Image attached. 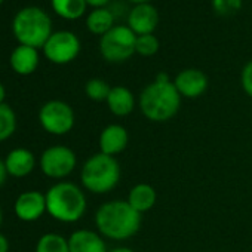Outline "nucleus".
I'll return each instance as SVG.
<instances>
[{
	"mask_svg": "<svg viewBox=\"0 0 252 252\" xmlns=\"http://www.w3.org/2000/svg\"><path fill=\"white\" fill-rule=\"evenodd\" d=\"M143 215L138 214L128 200H110L102 203L95 212V225L104 239L122 242L140 231Z\"/></svg>",
	"mask_w": 252,
	"mask_h": 252,
	"instance_id": "1",
	"label": "nucleus"
},
{
	"mask_svg": "<svg viewBox=\"0 0 252 252\" xmlns=\"http://www.w3.org/2000/svg\"><path fill=\"white\" fill-rule=\"evenodd\" d=\"M138 105L146 119L165 123L177 116L181 107V95L166 73H159L140 94Z\"/></svg>",
	"mask_w": 252,
	"mask_h": 252,
	"instance_id": "2",
	"label": "nucleus"
},
{
	"mask_svg": "<svg viewBox=\"0 0 252 252\" xmlns=\"http://www.w3.org/2000/svg\"><path fill=\"white\" fill-rule=\"evenodd\" d=\"M45 196L46 214L60 222H77L86 212L88 203L85 191L74 183L58 181L48 189Z\"/></svg>",
	"mask_w": 252,
	"mask_h": 252,
	"instance_id": "3",
	"label": "nucleus"
},
{
	"mask_svg": "<svg viewBox=\"0 0 252 252\" xmlns=\"http://www.w3.org/2000/svg\"><path fill=\"white\" fill-rule=\"evenodd\" d=\"M120 165L114 156L95 153L85 160L80 169L82 187L94 194H105L120 181Z\"/></svg>",
	"mask_w": 252,
	"mask_h": 252,
	"instance_id": "4",
	"label": "nucleus"
},
{
	"mask_svg": "<svg viewBox=\"0 0 252 252\" xmlns=\"http://www.w3.org/2000/svg\"><path fill=\"white\" fill-rule=\"evenodd\" d=\"M12 32L20 45L39 49L45 46L52 34V21L43 9L27 6L15 15Z\"/></svg>",
	"mask_w": 252,
	"mask_h": 252,
	"instance_id": "5",
	"label": "nucleus"
},
{
	"mask_svg": "<svg viewBox=\"0 0 252 252\" xmlns=\"http://www.w3.org/2000/svg\"><path fill=\"white\" fill-rule=\"evenodd\" d=\"M137 34L128 26H114L99 39V52L108 63H123L135 54Z\"/></svg>",
	"mask_w": 252,
	"mask_h": 252,
	"instance_id": "6",
	"label": "nucleus"
},
{
	"mask_svg": "<svg viewBox=\"0 0 252 252\" xmlns=\"http://www.w3.org/2000/svg\"><path fill=\"white\" fill-rule=\"evenodd\" d=\"M39 123L45 132L63 137L67 135L76 123V114L70 104L61 99H51L45 102L37 114Z\"/></svg>",
	"mask_w": 252,
	"mask_h": 252,
	"instance_id": "7",
	"label": "nucleus"
},
{
	"mask_svg": "<svg viewBox=\"0 0 252 252\" xmlns=\"http://www.w3.org/2000/svg\"><path fill=\"white\" fill-rule=\"evenodd\" d=\"M77 166L76 153L67 146H51L45 149L39 159V168L43 175L52 180L67 178Z\"/></svg>",
	"mask_w": 252,
	"mask_h": 252,
	"instance_id": "8",
	"label": "nucleus"
},
{
	"mask_svg": "<svg viewBox=\"0 0 252 252\" xmlns=\"http://www.w3.org/2000/svg\"><path fill=\"white\" fill-rule=\"evenodd\" d=\"M80 52V40L71 32H55L51 34L43 46V54L46 60L54 64L63 65L74 61Z\"/></svg>",
	"mask_w": 252,
	"mask_h": 252,
	"instance_id": "9",
	"label": "nucleus"
},
{
	"mask_svg": "<svg viewBox=\"0 0 252 252\" xmlns=\"http://www.w3.org/2000/svg\"><path fill=\"white\" fill-rule=\"evenodd\" d=\"M14 214L20 221L34 222L46 214V196L39 190H26L14 202Z\"/></svg>",
	"mask_w": 252,
	"mask_h": 252,
	"instance_id": "10",
	"label": "nucleus"
},
{
	"mask_svg": "<svg viewBox=\"0 0 252 252\" xmlns=\"http://www.w3.org/2000/svg\"><path fill=\"white\" fill-rule=\"evenodd\" d=\"M174 85L181 96L193 99V98L202 96L206 92L209 80H208V76L202 70L186 68L175 76Z\"/></svg>",
	"mask_w": 252,
	"mask_h": 252,
	"instance_id": "11",
	"label": "nucleus"
},
{
	"mask_svg": "<svg viewBox=\"0 0 252 252\" xmlns=\"http://www.w3.org/2000/svg\"><path fill=\"white\" fill-rule=\"evenodd\" d=\"M159 24V12L158 9L150 3L135 5L128 17V27L137 34H153Z\"/></svg>",
	"mask_w": 252,
	"mask_h": 252,
	"instance_id": "12",
	"label": "nucleus"
},
{
	"mask_svg": "<svg viewBox=\"0 0 252 252\" xmlns=\"http://www.w3.org/2000/svg\"><path fill=\"white\" fill-rule=\"evenodd\" d=\"M128 143H129L128 129L119 123L107 125L101 131L99 138H98L99 152L104 155H108V156H114V158H116V155H120L126 147H128Z\"/></svg>",
	"mask_w": 252,
	"mask_h": 252,
	"instance_id": "13",
	"label": "nucleus"
},
{
	"mask_svg": "<svg viewBox=\"0 0 252 252\" xmlns=\"http://www.w3.org/2000/svg\"><path fill=\"white\" fill-rule=\"evenodd\" d=\"M5 162V168L9 177L14 178H24L29 177L34 168H36V156L32 150L26 149V147H17L12 149L6 158L3 159Z\"/></svg>",
	"mask_w": 252,
	"mask_h": 252,
	"instance_id": "14",
	"label": "nucleus"
},
{
	"mask_svg": "<svg viewBox=\"0 0 252 252\" xmlns=\"http://www.w3.org/2000/svg\"><path fill=\"white\" fill-rule=\"evenodd\" d=\"M70 252H108L104 237L94 230L80 228L68 236Z\"/></svg>",
	"mask_w": 252,
	"mask_h": 252,
	"instance_id": "15",
	"label": "nucleus"
},
{
	"mask_svg": "<svg viewBox=\"0 0 252 252\" xmlns=\"http://www.w3.org/2000/svg\"><path fill=\"white\" fill-rule=\"evenodd\" d=\"M11 68L20 76H29L36 71L39 65V52L36 48L18 45L9 57Z\"/></svg>",
	"mask_w": 252,
	"mask_h": 252,
	"instance_id": "16",
	"label": "nucleus"
},
{
	"mask_svg": "<svg viewBox=\"0 0 252 252\" xmlns=\"http://www.w3.org/2000/svg\"><path fill=\"white\" fill-rule=\"evenodd\" d=\"M107 107L116 117L129 116L135 108V96L126 86H111L107 98Z\"/></svg>",
	"mask_w": 252,
	"mask_h": 252,
	"instance_id": "17",
	"label": "nucleus"
},
{
	"mask_svg": "<svg viewBox=\"0 0 252 252\" xmlns=\"http://www.w3.org/2000/svg\"><path fill=\"white\" fill-rule=\"evenodd\" d=\"M126 200H128V203L138 214L143 215V214H146L155 208V205L158 202V193H156V189L153 186L146 184V183H140V184H135L129 190Z\"/></svg>",
	"mask_w": 252,
	"mask_h": 252,
	"instance_id": "18",
	"label": "nucleus"
},
{
	"mask_svg": "<svg viewBox=\"0 0 252 252\" xmlns=\"http://www.w3.org/2000/svg\"><path fill=\"white\" fill-rule=\"evenodd\" d=\"M86 27L92 34L104 36L114 27V15L107 8H96L88 15Z\"/></svg>",
	"mask_w": 252,
	"mask_h": 252,
	"instance_id": "19",
	"label": "nucleus"
},
{
	"mask_svg": "<svg viewBox=\"0 0 252 252\" xmlns=\"http://www.w3.org/2000/svg\"><path fill=\"white\" fill-rule=\"evenodd\" d=\"M51 6L58 17L74 21L83 17L88 3L85 0H51Z\"/></svg>",
	"mask_w": 252,
	"mask_h": 252,
	"instance_id": "20",
	"label": "nucleus"
},
{
	"mask_svg": "<svg viewBox=\"0 0 252 252\" xmlns=\"http://www.w3.org/2000/svg\"><path fill=\"white\" fill-rule=\"evenodd\" d=\"M34 252H70L68 237L60 233H45L37 239Z\"/></svg>",
	"mask_w": 252,
	"mask_h": 252,
	"instance_id": "21",
	"label": "nucleus"
},
{
	"mask_svg": "<svg viewBox=\"0 0 252 252\" xmlns=\"http://www.w3.org/2000/svg\"><path fill=\"white\" fill-rule=\"evenodd\" d=\"M17 114L11 105L0 104V143L9 140L17 131Z\"/></svg>",
	"mask_w": 252,
	"mask_h": 252,
	"instance_id": "22",
	"label": "nucleus"
},
{
	"mask_svg": "<svg viewBox=\"0 0 252 252\" xmlns=\"http://www.w3.org/2000/svg\"><path fill=\"white\" fill-rule=\"evenodd\" d=\"M110 91H111V86L105 80H102L99 77H94V79L88 80L86 85H85L86 96L89 99H92V101H96V102L107 101Z\"/></svg>",
	"mask_w": 252,
	"mask_h": 252,
	"instance_id": "23",
	"label": "nucleus"
},
{
	"mask_svg": "<svg viewBox=\"0 0 252 252\" xmlns=\"http://www.w3.org/2000/svg\"><path fill=\"white\" fill-rule=\"evenodd\" d=\"M159 51V39L155 34L137 36L135 42V54L141 57H153Z\"/></svg>",
	"mask_w": 252,
	"mask_h": 252,
	"instance_id": "24",
	"label": "nucleus"
},
{
	"mask_svg": "<svg viewBox=\"0 0 252 252\" xmlns=\"http://www.w3.org/2000/svg\"><path fill=\"white\" fill-rule=\"evenodd\" d=\"M242 8V0H212V9L220 17H230L239 12Z\"/></svg>",
	"mask_w": 252,
	"mask_h": 252,
	"instance_id": "25",
	"label": "nucleus"
},
{
	"mask_svg": "<svg viewBox=\"0 0 252 252\" xmlns=\"http://www.w3.org/2000/svg\"><path fill=\"white\" fill-rule=\"evenodd\" d=\"M240 82L245 94L252 98V61L246 63V65L243 67L240 74Z\"/></svg>",
	"mask_w": 252,
	"mask_h": 252,
	"instance_id": "26",
	"label": "nucleus"
},
{
	"mask_svg": "<svg viewBox=\"0 0 252 252\" xmlns=\"http://www.w3.org/2000/svg\"><path fill=\"white\" fill-rule=\"evenodd\" d=\"M8 172H6V168H5V162L3 159H0V187H3V184L6 183L8 180Z\"/></svg>",
	"mask_w": 252,
	"mask_h": 252,
	"instance_id": "27",
	"label": "nucleus"
},
{
	"mask_svg": "<svg viewBox=\"0 0 252 252\" xmlns=\"http://www.w3.org/2000/svg\"><path fill=\"white\" fill-rule=\"evenodd\" d=\"M0 252H9V240L3 233H0Z\"/></svg>",
	"mask_w": 252,
	"mask_h": 252,
	"instance_id": "28",
	"label": "nucleus"
},
{
	"mask_svg": "<svg viewBox=\"0 0 252 252\" xmlns=\"http://www.w3.org/2000/svg\"><path fill=\"white\" fill-rule=\"evenodd\" d=\"M85 2L89 5V6H92V8H104L110 0H85Z\"/></svg>",
	"mask_w": 252,
	"mask_h": 252,
	"instance_id": "29",
	"label": "nucleus"
},
{
	"mask_svg": "<svg viewBox=\"0 0 252 252\" xmlns=\"http://www.w3.org/2000/svg\"><path fill=\"white\" fill-rule=\"evenodd\" d=\"M108 252H135V251L131 249V248H126V246H117V248L110 249Z\"/></svg>",
	"mask_w": 252,
	"mask_h": 252,
	"instance_id": "30",
	"label": "nucleus"
},
{
	"mask_svg": "<svg viewBox=\"0 0 252 252\" xmlns=\"http://www.w3.org/2000/svg\"><path fill=\"white\" fill-rule=\"evenodd\" d=\"M5 98H6V89L3 83L0 82V104H5Z\"/></svg>",
	"mask_w": 252,
	"mask_h": 252,
	"instance_id": "31",
	"label": "nucleus"
},
{
	"mask_svg": "<svg viewBox=\"0 0 252 252\" xmlns=\"http://www.w3.org/2000/svg\"><path fill=\"white\" fill-rule=\"evenodd\" d=\"M129 2H132L135 5H143V3H150L152 0H129Z\"/></svg>",
	"mask_w": 252,
	"mask_h": 252,
	"instance_id": "32",
	"label": "nucleus"
},
{
	"mask_svg": "<svg viewBox=\"0 0 252 252\" xmlns=\"http://www.w3.org/2000/svg\"><path fill=\"white\" fill-rule=\"evenodd\" d=\"M2 222H3V211L0 208V225H2Z\"/></svg>",
	"mask_w": 252,
	"mask_h": 252,
	"instance_id": "33",
	"label": "nucleus"
},
{
	"mask_svg": "<svg viewBox=\"0 0 252 252\" xmlns=\"http://www.w3.org/2000/svg\"><path fill=\"white\" fill-rule=\"evenodd\" d=\"M3 2H5V0H0V5H2V3H3Z\"/></svg>",
	"mask_w": 252,
	"mask_h": 252,
	"instance_id": "34",
	"label": "nucleus"
}]
</instances>
